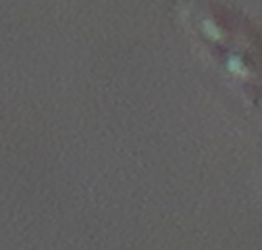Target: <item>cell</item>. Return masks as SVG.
<instances>
[{
    "label": "cell",
    "mask_w": 262,
    "mask_h": 250,
    "mask_svg": "<svg viewBox=\"0 0 262 250\" xmlns=\"http://www.w3.org/2000/svg\"><path fill=\"white\" fill-rule=\"evenodd\" d=\"M177 21L210 65L262 121V31L242 13L210 0H187Z\"/></svg>",
    "instance_id": "obj_1"
}]
</instances>
